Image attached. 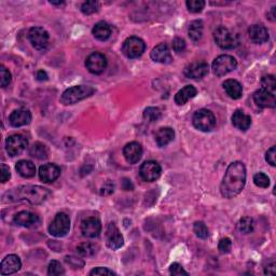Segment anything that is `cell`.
Listing matches in <instances>:
<instances>
[{
  "label": "cell",
  "mask_w": 276,
  "mask_h": 276,
  "mask_svg": "<svg viewBox=\"0 0 276 276\" xmlns=\"http://www.w3.org/2000/svg\"><path fill=\"white\" fill-rule=\"evenodd\" d=\"M245 184H246V168L239 161L233 162L229 165L222 179L220 186L221 195L226 199H233L241 193Z\"/></svg>",
  "instance_id": "cell-1"
},
{
  "label": "cell",
  "mask_w": 276,
  "mask_h": 276,
  "mask_svg": "<svg viewBox=\"0 0 276 276\" xmlns=\"http://www.w3.org/2000/svg\"><path fill=\"white\" fill-rule=\"evenodd\" d=\"M49 189L40 186H21L7 192L3 202H27L32 205L42 204L50 196Z\"/></svg>",
  "instance_id": "cell-2"
},
{
  "label": "cell",
  "mask_w": 276,
  "mask_h": 276,
  "mask_svg": "<svg viewBox=\"0 0 276 276\" xmlns=\"http://www.w3.org/2000/svg\"><path fill=\"white\" fill-rule=\"evenodd\" d=\"M94 87L90 85H76L71 86L62 94L61 103L64 105H74L86 97L94 94Z\"/></svg>",
  "instance_id": "cell-3"
},
{
  "label": "cell",
  "mask_w": 276,
  "mask_h": 276,
  "mask_svg": "<svg viewBox=\"0 0 276 276\" xmlns=\"http://www.w3.org/2000/svg\"><path fill=\"white\" fill-rule=\"evenodd\" d=\"M213 39L218 46L225 50H231L236 48L238 44V37L236 34L231 32L230 29L225 26H219L213 32Z\"/></svg>",
  "instance_id": "cell-4"
},
{
  "label": "cell",
  "mask_w": 276,
  "mask_h": 276,
  "mask_svg": "<svg viewBox=\"0 0 276 276\" xmlns=\"http://www.w3.org/2000/svg\"><path fill=\"white\" fill-rule=\"evenodd\" d=\"M192 123L195 128L202 132H212L216 127V117L211 110L207 109H200L197 110L193 118Z\"/></svg>",
  "instance_id": "cell-5"
},
{
  "label": "cell",
  "mask_w": 276,
  "mask_h": 276,
  "mask_svg": "<svg viewBox=\"0 0 276 276\" xmlns=\"http://www.w3.org/2000/svg\"><path fill=\"white\" fill-rule=\"evenodd\" d=\"M237 67V62L231 55H220L212 62V69L213 74L218 77L228 75L229 72L235 70Z\"/></svg>",
  "instance_id": "cell-6"
},
{
  "label": "cell",
  "mask_w": 276,
  "mask_h": 276,
  "mask_svg": "<svg viewBox=\"0 0 276 276\" xmlns=\"http://www.w3.org/2000/svg\"><path fill=\"white\" fill-rule=\"evenodd\" d=\"M70 219L65 212H59L49 226V232L55 237H63L69 232Z\"/></svg>",
  "instance_id": "cell-7"
},
{
  "label": "cell",
  "mask_w": 276,
  "mask_h": 276,
  "mask_svg": "<svg viewBox=\"0 0 276 276\" xmlns=\"http://www.w3.org/2000/svg\"><path fill=\"white\" fill-rule=\"evenodd\" d=\"M146 43L138 37H129L123 42L122 52L127 59H138L144 54Z\"/></svg>",
  "instance_id": "cell-8"
},
{
  "label": "cell",
  "mask_w": 276,
  "mask_h": 276,
  "mask_svg": "<svg viewBox=\"0 0 276 276\" xmlns=\"http://www.w3.org/2000/svg\"><path fill=\"white\" fill-rule=\"evenodd\" d=\"M28 38L30 43L36 50L44 51L49 45L50 36L49 33L42 27H33L29 30Z\"/></svg>",
  "instance_id": "cell-9"
},
{
  "label": "cell",
  "mask_w": 276,
  "mask_h": 276,
  "mask_svg": "<svg viewBox=\"0 0 276 276\" xmlns=\"http://www.w3.org/2000/svg\"><path fill=\"white\" fill-rule=\"evenodd\" d=\"M28 142L23 135L14 134L9 136L6 140V149L10 157H17L27 147Z\"/></svg>",
  "instance_id": "cell-10"
},
{
  "label": "cell",
  "mask_w": 276,
  "mask_h": 276,
  "mask_svg": "<svg viewBox=\"0 0 276 276\" xmlns=\"http://www.w3.org/2000/svg\"><path fill=\"white\" fill-rule=\"evenodd\" d=\"M85 66L86 69L91 72L93 75H101L102 72L105 71L107 67V59L106 56L95 52L91 55H88V57L85 61Z\"/></svg>",
  "instance_id": "cell-11"
},
{
  "label": "cell",
  "mask_w": 276,
  "mask_h": 276,
  "mask_svg": "<svg viewBox=\"0 0 276 276\" xmlns=\"http://www.w3.org/2000/svg\"><path fill=\"white\" fill-rule=\"evenodd\" d=\"M161 173H162V169L158 162L155 161H146L144 164H142L139 170L140 177L148 182L155 181L160 178Z\"/></svg>",
  "instance_id": "cell-12"
},
{
  "label": "cell",
  "mask_w": 276,
  "mask_h": 276,
  "mask_svg": "<svg viewBox=\"0 0 276 276\" xmlns=\"http://www.w3.org/2000/svg\"><path fill=\"white\" fill-rule=\"evenodd\" d=\"M105 238H106V244L107 246L112 249V251H116V249L121 248L124 244V239L122 234L120 233L119 229L114 223H109L106 233H105Z\"/></svg>",
  "instance_id": "cell-13"
},
{
  "label": "cell",
  "mask_w": 276,
  "mask_h": 276,
  "mask_svg": "<svg viewBox=\"0 0 276 276\" xmlns=\"http://www.w3.org/2000/svg\"><path fill=\"white\" fill-rule=\"evenodd\" d=\"M102 232V223L95 217L86 218L81 223L82 235L87 238H95Z\"/></svg>",
  "instance_id": "cell-14"
},
{
  "label": "cell",
  "mask_w": 276,
  "mask_h": 276,
  "mask_svg": "<svg viewBox=\"0 0 276 276\" xmlns=\"http://www.w3.org/2000/svg\"><path fill=\"white\" fill-rule=\"evenodd\" d=\"M254 102L260 108H275V93L269 92L264 90V88H260V90L254 93Z\"/></svg>",
  "instance_id": "cell-15"
},
{
  "label": "cell",
  "mask_w": 276,
  "mask_h": 276,
  "mask_svg": "<svg viewBox=\"0 0 276 276\" xmlns=\"http://www.w3.org/2000/svg\"><path fill=\"white\" fill-rule=\"evenodd\" d=\"M32 121V113L29 110L24 108L17 109L11 112L9 117V122L13 127H21L27 126Z\"/></svg>",
  "instance_id": "cell-16"
},
{
  "label": "cell",
  "mask_w": 276,
  "mask_h": 276,
  "mask_svg": "<svg viewBox=\"0 0 276 276\" xmlns=\"http://www.w3.org/2000/svg\"><path fill=\"white\" fill-rule=\"evenodd\" d=\"M208 64L206 62H194L185 68L186 77L191 79H202L208 74Z\"/></svg>",
  "instance_id": "cell-17"
},
{
  "label": "cell",
  "mask_w": 276,
  "mask_h": 276,
  "mask_svg": "<svg viewBox=\"0 0 276 276\" xmlns=\"http://www.w3.org/2000/svg\"><path fill=\"white\" fill-rule=\"evenodd\" d=\"M61 175V169L53 163H48L39 169V178L45 184L55 181Z\"/></svg>",
  "instance_id": "cell-18"
},
{
  "label": "cell",
  "mask_w": 276,
  "mask_h": 276,
  "mask_svg": "<svg viewBox=\"0 0 276 276\" xmlns=\"http://www.w3.org/2000/svg\"><path fill=\"white\" fill-rule=\"evenodd\" d=\"M123 155L126 158L127 162L129 164H135L142 159L143 155V148L140 144L136 142H132L127 144L126 147L123 148Z\"/></svg>",
  "instance_id": "cell-19"
},
{
  "label": "cell",
  "mask_w": 276,
  "mask_h": 276,
  "mask_svg": "<svg viewBox=\"0 0 276 276\" xmlns=\"http://www.w3.org/2000/svg\"><path fill=\"white\" fill-rule=\"evenodd\" d=\"M21 267H22V262L17 255H9L2 260L1 265H0V273L2 275L13 274L18 272Z\"/></svg>",
  "instance_id": "cell-20"
},
{
  "label": "cell",
  "mask_w": 276,
  "mask_h": 276,
  "mask_svg": "<svg viewBox=\"0 0 276 276\" xmlns=\"http://www.w3.org/2000/svg\"><path fill=\"white\" fill-rule=\"evenodd\" d=\"M38 221H39L38 216L35 215L34 212H30L27 211H22L18 212L13 218V222L15 225L26 228H30L35 225H37Z\"/></svg>",
  "instance_id": "cell-21"
},
{
  "label": "cell",
  "mask_w": 276,
  "mask_h": 276,
  "mask_svg": "<svg viewBox=\"0 0 276 276\" xmlns=\"http://www.w3.org/2000/svg\"><path fill=\"white\" fill-rule=\"evenodd\" d=\"M151 59L154 62L162 64H169L171 62V55L169 46L165 43H160L157 46H154L150 53Z\"/></svg>",
  "instance_id": "cell-22"
},
{
  "label": "cell",
  "mask_w": 276,
  "mask_h": 276,
  "mask_svg": "<svg viewBox=\"0 0 276 276\" xmlns=\"http://www.w3.org/2000/svg\"><path fill=\"white\" fill-rule=\"evenodd\" d=\"M248 35L253 42L257 44H262L269 40L268 29L262 25H252L248 29Z\"/></svg>",
  "instance_id": "cell-23"
},
{
  "label": "cell",
  "mask_w": 276,
  "mask_h": 276,
  "mask_svg": "<svg viewBox=\"0 0 276 276\" xmlns=\"http://www.w3.org/2000/svg\"><path fill=\"white\" fill-rule=\"evenodd\" d=\"M232 123L239 131H247L252 126V119L247 113L237 109L232 116Z\"/></svg>",
  "instance_id": "cell-24"
},
{
  "label": "cell",
  "mask_w": 276,
  "mask_h": 276,
  "mask_svg": "<svg viewBox=\"0 0 276 276\" xmlns=\"http://www.w3.org/2000/svg\"><path fill=\"white\" fill-rule=\"evenodd\" d=\"M196 88L193 85H186L182 87L180 91L176 93L175 95V103L178 106H184L185 104L188 103L192 98L196 95Z\"/></svg>",
  "instance_id": "cell-25"
},
{
  "label": "cell",
  "mask_w": 276,
  "mask_h": 276,
  "mask_svg": "<svg viewBox=\"0 0 276 276\" xmlns=\"http://www.w3.org/2000/svg\"><path fill=\"white\" fill-rule=\"evenodd\" d=\"M175 132L174 129L170 127H161L154 135L155 143H157L159 147H165V146H168L170 143L173 142Z\"/></svg>",
  "instance_id": "cell-26"
},
{
  "label": "cell",
  "mask_w": 276,
  "mask_h": 276,
  "mask_svg": "<svg viewBox=\"0 0 276 276\" xmlns=\"http://www.w3.org/2000/svg\"><path fill=\"white\" fill-rule=\"evenodd\" d=\"M222 85L229 97L233 98V100H238V98L242 97L243 87L238 81L234 79H228L223 82Z\"/></svg>",
  "instance_id": "cell-27"
},
{
  "label": "cell",
  "mask_w": 276,
  "mask_h": 276,
  "mask_svg": "<svg viewBox=\"0 0 276 276\" xmlns=\"http://www.w3.org/2000/svg\"><path fill=\"white\" fill-rule=\"evenodd\" d=\"M15 170H17L18 173L24 177V178H32L36 174V166L32 162V161L28 160H21L17 163L15 166Z\"/></svg>",
  "instance_id": "cell-28"
},
{
  "label": "cell",
  "mask_w": 276,
  "mask_h": 276,
  "mask_svg": "<svg viewBox=\"0 0 276 276\" xmlns=\"http://www.w3.org/2000/svg\"><path fill=\"white\" fill-rule=\"evenodd\" d=\"M92 33H93V35H94V37L97 40L105 41L109 37H110L111 27H110V25H109L108 23L102 21V22H98V23L95 24L94 27H93Z\"/></svg>",
  "instance_id": "cell-29"
},
{
  "label": "cell",
  "mask_w": 276,
  "mask_h": 276,
  "mask_svg": "<svg viewBox=\"0 0 276 276\" xmlns=\"http://www.w3.org/2000/svg\"><path fill=\"white\" fill-rule=\"evenodd\" d=\"M189 37L192 41L197 42L200 41L203 36V22L201 20H196L191 22L189 25Z\"/></svg>",
  "instance_id": "cell-30"
},
{
  "label": "cell",
  "mask_w": 276,
  "mask_h": 276,
  "mask_svg": "<svg viewBox=\"0 0 276 276\" xmlns=\"http://www.w3.org/2000/svg\"><path fill=\"white\" fill-rule=\"evenodd\" d=\"M29 154L37 160H45L49 155V151L45 145L35 143L29 149Z\"/></svg>",
  "instance_id": "cell-31"
},
{
  "label": "cell",
  "mask_w": 276,
  "mask_h": 276,
  "mask_svg": "<svg viewBox=\"0 0 276 276\" xmlns=\"http://www.w3.org/2000/svg\"><path fill=\"white\" fill-rule=\"evenodd\" d=\"M97 252V246L92 243H81L77 247V253L82 257H92Z\"/></svg>",
  "instance_id": "cell-32"
},
{
  "label": "cell",
  "mask_w": 276,
  "mask_h": 276,
  "mask_svg": "<svg viewBox=\"0 0 276 276\" xmlns=\"http://www.w3.org/2000/svg\"><path fill=\"white\" fill-rule=\"evenodd\" d=\"M254 228H255V223L253 218L251 217H243L237 223L238 231L243 234L252 233L254 231Z\"/></svg>",
  "instance_id": "cell-33"
},
{
  "label": "cell",
  "mask_w": 276,
  "mask_h": 276,
  "mask_svg": "<svg viewBox=\"0 0 276 276\" xmlns=\"http://www.w3.org/2000/svg\"><path fill=\"white\" fill-rule=\"evenodd\" d=\"M161 118V110L157 107H148L144 111V119L147 122H155Z\"/></svg>",
  "instance_id": "cell-34"
},
{
  "label": "cell",
  "mask_w": 276,
  "mask_h": 276,
  "mask_svg": "<svg viewBox=\"0 0 276 276\" xmlns=\"http://www.w3.org/2000/svg\"><path fill=\"white\" fill-rule=\"evenodd\" d=\"M101 8V4L95 0H91V1H86L81 6V11L83 14L90 15L93 13H96Z\"/></svg>",
  "instance_id": "cell-35"
},
{
  "label": "cell",
  "mask_w": 276,
  "mask_h": 276,
  "mask_svg": "<svg viewBox=\"0 0 276 276\" xmlns=\"http://www.w3.org/2000/svg\"><path fill=\"white\" fill-rule=\"evenodd\" d=\"M261 85H262V88H264V90L275 93V88H276L275 77L273 75L263 76L262 79H261Z\"/></svg>",
  "instance_id": "cell-36"
},
{
  "label": "cell",
  "mask_w": 276,
  "mask_h": 276,
  "mask_svg": "<svg viewBox=\"0 0 276 276\" xmlns=\"http://www.w3.org/2000/svg\"><path fill=\"white\" fill-rule=\"evenodd\" d=\"M193 231L196 234L197 237H200L202 239H206L210 235V232H208V229L206 225L203 221H196L193 226Z\"/></svg>",
  "instance_id": "cell-37"
},
{
  "label": "cell",
  "mask_w": 276,
  "mask_h": 276,
  "mask_svg": "<svg viewBox=\"0 0 276 276\" xmlns=\"http://www.w3.org/2000/svg\"><path fill=\"white\" fill-rule=\"evenodd\" d=\"M186 4L190 12L199 13L204 9L205 1H203V0H188V1L186 2Z\"/></svg>",
  "instance_id": "cell-38"
},
{
  "label": "cell",
  "mask_w": 276,
  "mask_h": 276,
  "mask_svg": "<svg viewBox=\"0 0 276 276\" xmlns=\"http://www.w3.org/2000/svg\"><path fill=\"white\" fill-rule=\"evenodd\" d=\"M48 274L49 275H63L65 274V270L63 268V265H62L59 261H56V260H52L49 264V268H48Z\"/></svg>",
  "instance_id": "cell-39"
},
{
  "label": "cell",
  "mask_w": 276,
  "mask_h": 276,
  "mask_svg": "<svg viewBox=\"0 0 276 276\" xmlns=\"http://www.w3.org/2000/svg\"><path fill=\"white\" fill-rule=\"evenodd\" d=\"M254 182L260 188H268L270 186V178L264 173H257L254 176Z\"/></svg>",
  "instance_id": "cell-40"
},
{
  "label": "cell",
  "mask_w": 276,
  "mask_h": 276,
  "mask_svg": "<svg viewBox=\"0 0 276 276\" xmlns=\"http://www.w3.org/2000/svg\"><path fill=\"white\" fill-rule=\"evenodd\" d=\"M65 261L72 269H82L83 267H85V262H83V260L77 258V257H74V256H67L65 258Z\"/></svg>",
  "instance_id": "cell-41"
},
{
  "label": "cell",
  "mask_w": 276,
  "mask_h": 276,
  "mask_svg": "<svg viewBox=\"0 0 276 276\" xmlns=\"http://www.w3.org/2000/svg\"><path fill=\"white\" fill-rule=\"evenodd\" d=\"M231 248H232V241L229 237L222 238L219 244H218V249H219V252L221 254L230 253Z\"/></svg>",
  "instance_id": "cell-42"
},
{
  "label": "cell",
  "mask_w": 276,
  "mask_h": 276,
  "mask_svg": "<svg viewBox=\"0 0 276 276\" xmlns=\"http://www.w3.org/2000/svg\"><path fill=\"white\" fill-rule=\"evenodd\" d=\"M0 74H1V86L6 87L11 82V72L3 65H1V67H0Z\"/></svg>",
  "instance_id": "cell-43"
},
{
  "label": "cell",
  "mask_w": 276,
  "mask_h": 276,
  "mask_svg": "<svg viewBox=\"0 0 276 276\" xmlns=\"http://www.w3.org/2000/svg\"><path fill=\"white\" fill-rule=\"evenodd\" d=\"M170 273L175 276H180V275H188V272L184 270L179 263H173L170 268Z\"/></svg>",
  "instance_id": "cell-44"
},
{
  "label": "cell",
  "mask_w": 276,
  "mask_h": 276,
  "mask_svg": "<svg viewBox=\"0 0 276 276\" xmlns=\"http://www.w3.org/2000/svg\"><path fill=\"white\" fill-rule=\"evenodd\" d=\"M173 49L177 53H181L186 49V41L181 38H175L173 41Z\"/></svg>",
  "instance_id": "cell-45"
},
{
  "label": "cell",
  "mask_w": 276,
  "mask_h": 276,
  "mask_svg": "<svg viewBox=\"0 0 276 276\" xmlns=\"http://www.w3.org/2000/svg\"><path fill=\"white\" fill-rule=\"evenodd\" d=\"M275 157H276V148L273 146V147H271L267 151V153H265V160H267V162L269 164H271L272 166H275L276 165Z\"/></svg>",
  "instance_id": "cell-46"
},
{
  "label": "cell",
  "mask_w": 276,
  "mask_h": 276,
  "mask_svg": "<svg viewBox=\"0 0 276 276\" xmlns=\"http://www.w3.org/2000/svg\"><path fill=\"white\" fill-rule=\"evenodd\" d=\"M113 190H114V184H113V182H111L110 180H108L102 187L101 194L102 195H109V194L113 193Z\"/></svg>",
  "instance_id": "cell-47"
},
{
  "label": "cell",
  "mask_w": 276,
  "mask_h": 276,
  "mask_svg": "<svg viewBox=\"0 0 276 276\" xmlns=\"http://www.w3.org/2000/svg\"><path fill=\"white\" fill-rule=\"evenodd\" d=\"M116 273L113 271L109 270L108 268H96L92 270L90 272V275H114Z\"/></svg>",
  "instance_id": "cell-48"
},
{
  "label": "cell",
  "mask_w": 276,
  "mask_h": 276,
  "mask_svg": "<svg viewBox=\"0 0 276 276\" xmlns=\"http://www.w3.org/2000/svg\"><path fill=\"white\" fill-rule=\"evenodd\" d=\"M10 177H11V173H10V169L6 164H1V182L4 184V182H7Z\"/></svg>",
  "instance_id": "cell-49"
},
{
  "label": "cell",
  "mask_w": 276,
  "mask_h": 276,
  "mask_svg": "<svg viewBox=\"0 0 276 276\" xmlns=\"http://www.w3.org/2000/svg\"><path fill=\"white\" fill-rule=\"evenodd\" d=\"M122 188L123 190L126 191H132L134 189V186L132 184V181L127 179V178H124L122 181Z\"/></svg>",
  "instance_id": "cell-50"
},
{
  "label": "cell",
  "mask_w": 276,
  "mask_h": 276,
  "mask_svg": "<svg viewBox=\"0 0 276 276\" xmlns=\"http://www.w3.org/2000/svg\"><path fill=\"white\" fill-rule=\"evenodd\" d=\"M36 78H37L38 81H46L49 79V76L43 69H40L37 71V74H36Z\"/></svg>",
  "instance_id": "cell-51"
},
{
  "label": "cell",
  "mask_w": 276,
  "mask_h": 276,
  "mask_svg": "<svg viewBox=\"0 0 276 276\" xmlns=\"http://www.w3.org/2000/svg\"><path fill=\"white\" fill-rule=\"evenodd\" d=\"M264 274H268V275L276 274V268H275L274 262H271V264H268L267 268H264Z\"/></svg>",
  "instance_id": "cell-52"
},
{
  "label": "cell",
  "mask_w": 276,
  "mask_h": 276,
  "mask_svg": "<svg viewBox=\"0 0 276 276\" xmlns=\"http://www.w3.org/2000/svg\"><path fill=\"white\" fill-rule=\"evenodd\" d=\"M275 9H276V8L273 7L272 9H271V11L268 13V17H271L270 20L273 21V22L275 21V13H274V12H275Z\"/></svg>",
  "instance_id": "cell-53"
},
{
  "label": "cell",
  "mask_w": 276,
  "mask_h": 276,
  "mask_svg": "<svg viewBox=\"0 0 276 276\" xmlns=\"http://www.w3.org/2000/svg\"><path fill=\"white\" fill-rule=\"evenodd\" d=\"M50 2H51L52 4H59V6H60V4H63V3H64V1H57V2H55V1H50Z\"/></svg>",
  "instance_id": "cell-54"
}]
</instances>
